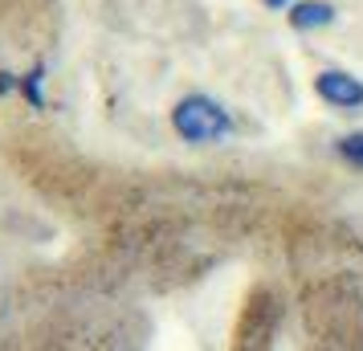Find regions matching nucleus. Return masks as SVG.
<instances>
[{"label": "nucleus", "instance_id": "nucleus-3", "mask_svg": "<svg viewBox=\"0 0 363 351\" xmlns=\"http://www.w3.org/2000/svg\"><path fill=\"white\" fill-rule=\"evenodd\" d=\"M286 17L294 29H323V25H335V4L327 0H294L286 9Z\"/></svg>", "mask_w": 363, "mask_h": 351}, {"label": "nucleus", "instance_id": "nucleus-5", "mask_svg": "<svg viewBox=\"0 0 363 351\" xmlns=\"http://www.w3.org/2000/svg\"><path fill=\"white\" fill-rule=\"evenodd\" d=\"M339 155H343L347 164L363 167V131H351V135H343V139H339Z\"/></svg>", "mask_w": 363, "mask_h": 351}, {"label": "nucleus", "instance_id": "nucleus-6", "mask_svg": "<svg viewBox=\"0 0 363 351\" xmlns=\"http://www.w3.org/2000/svg\"><path fill=\"white\" fill-rule=\"evenodd\" d=\"M13 86H17V78H13V74H4V69H0V94H9V90H13Z\"/></svg>", "mask_w": 363, "mask_h": 351}, {"label": "nucleus", "instance_id": "nucleus-7", "mask_svg": "<svg viewBox=\"0 0 363 351\" xmlns=\"http://www.w3.org/2000/svg\"><path fill=\"white\" fill-rule=\"evenodd\" d=\"M265 9H274V13H281V9H290V4H294V0H262Z\"/></svg>", "mask_w": 363, "mask_h": 351}, {"label": "nucleus", "instance_id": "nucleus-1", "mask_svg": "<svg viewBox=\"0 0 363 351\" xmlns=\"http://www.w3.org/2000/svg\"><path fill=\"white\" fill-rule=\"evenodd\" d=\"M172 131L184 143H220L233 131V118L213 94H188L172 106Z\"/></svg>", "mask_w": 363, "mask_h": 351}, {"label": "nucleus", "instance_id": "nucleus-4", "mask_svg": "<svg viewBox=\"0 0 363 351\" xmlns=\"http://www.w3.org/2000/svg\"><path fill=\"white\" fill-rule=\"evenodd\" d=\"M41 82H45V66H33L29 74H21V78H17V90L29 99V106H33V111H41V106H45V90H41Z\"/></svg>", "mask_w": 363, "mask_h": 351}, {"label": "nucleus", "instance_id": "nucleus-2", "mask_svg": "<svg viewBox=\"0 0 363 351\" xmlns=\"http://www.w3.org/2000/svg\"><path fill=\"white\" fill-rule=\"evenodd\" d=\"M314 90H318V99L330 102L335 111H359L363 106V82L355 74H347V69H323V74L314 78Z\"/></svg>", "mask_w": 363, "mask_h": 351}]
</instances>
